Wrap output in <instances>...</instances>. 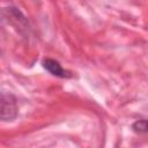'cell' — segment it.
I'll return each instance as SVG.
<instances>
[{
    "label": "cell",
    "instance_id": "cell-1",
    "mask_svg": "<svg viewBox=\"0 0 148 148\" xmlns=\"http://www.w3.org/2000/svg\"><path fill=\"white\" fill-rule=\"evenodd\" d=\"M1 108H0V113H1V119L3 121H10L16 118L17 116V103L16 98L12 94H1Z\"/></svg>",
    "mask_w": 148,
    "mask_h": 148
},
{
    "label": "cell",
    "instance_id": "cell-2",
    "mask_svg": "<svg viewBox=\"0 0 148 148\" xmlns=\"http://www.w3.org/2000/svg\"><path fill=\"white\" fill-rule=\"evenodd\" d=\"M42 64H43V67L54 76H58V77H71V73L68 71L64 69L61 67V65L54 59L46 58V59L43 60Z\"/></svg>",
    "mask_w": 148,
    "mask_h": 148
},
{
    "label": "cell",
    "instance_id": "cell-3",
    "mask_svg": "<svg viewBox=\"0 0 148 148\" xmlns=\"http://www.w3.org/2000/svg\"><path fill=\"white\" fill-rule=\"evenodd\" d=\"M133 130L136 133H145L148 134V119H140L136 120L133 125H132Z\"/></svg>",
    "mask_w": 148,
    "mask_h": 148
}]
</instances>
